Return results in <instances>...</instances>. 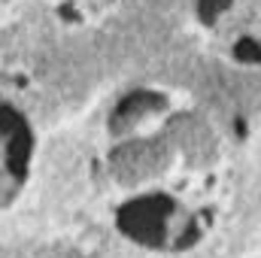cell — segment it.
I'll return each instance as SVG.
<instances>
[]
</instances>
